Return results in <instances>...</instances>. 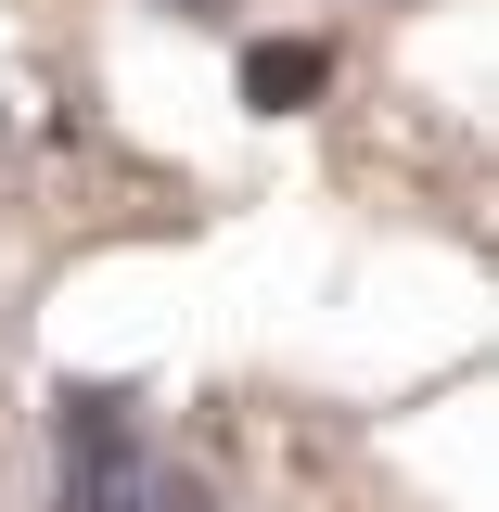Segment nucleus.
Instances as JSON below:
<instances>
[{"mask_svg": "<svg viewBox=\"0 0 499 512\" xmlns=\"http://www.w3.org/2000/svg\"><path fill=\"white\" fill-rule=\"evenodd\" d=\"M52 436H64V512H205V474L180 448H154L128 384H64Z\"/></svg>", "mask_w": 499, "mask_h": 512, "instance_id": "obj_1", "label": "nucleus"}, {"mask_svg": "<svg viewBox=\"0 0 499 512\" xmlns=\"http://www.w3.org/2000/svg\"><path fill=\"white\" fill-rule=\"evenodd\" d=\"M320 90H333V52H320V39H256L244 52V103L256 116H308Z\"/></svg>", "mask_w": 499, "mask_h": 512, "instance_id": "obj_2", "label": "nucleus"}, {"mask_svg": "<svg viewBox=\"0 0 499 512\" xmlns=\"http://www.w3.org/2000/svg\"><path fill=\"white\" fill-rule=\"evenodd\" d=\"M167 13H231V0H167Z\"/></svg>", "mask_w": 499, "mask_h": 512, "instance_id": "obj_3", "label": "nucleus"}]
</instances>
